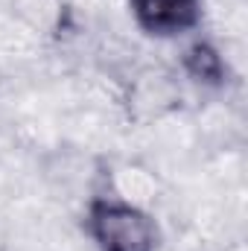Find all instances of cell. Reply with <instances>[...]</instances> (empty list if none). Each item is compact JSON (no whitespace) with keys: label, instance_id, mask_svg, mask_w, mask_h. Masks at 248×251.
Here are the masks:
<instances>
[{"label":"cell","instance_id":"3957f363","mask_svg":"<svg viewBox=\"0 0 248 251\" xmlns=\"http://www.w3.org/2000/svg\"><path fill=\"white\" fill-rule=\"evenodd\" d=\"M184 70L196 82L210 85V88H222L228 82V64L222 62V53L207 41L193 44L184 53Z\"/></svg>","mask_w":248,"mask_h":251},{"label":"cell","instance_id":"7a4b0ae2","mask_svg":"<svg viewBox=\"0 0 248 251\" xmlns=\"http://www.w3.org/2000/svg\"><path fill=\"white\" fill-rule=\"evenodd\" d=\"M137 26L149 35H181L201 21V0H131Z\"/></svg>","mask_w":248,"mask_h":251},{"label":"cell","instance_id":"6da1fadb","mask_svg":"<svg viewBox=\"0 0 248 251\" xmlns=\"http://www.w3.org/2000/svg\"><path fill=\"white\" fill-rule=\"evenodd\" d=\"M88 234L99 251H158V225L149 213L114 199H94Z\"/></svg>","mask_w":248,"mask_h":251}]
</instances>
